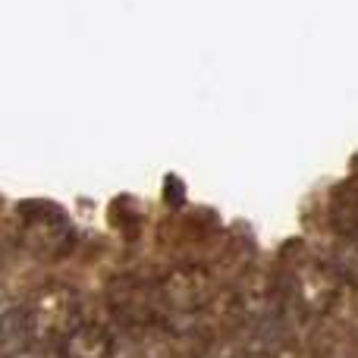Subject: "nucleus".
I'll use <instances>...</instances> for the list:
<instances>
[{"label": "nucleus", "instance_id": "obj_1", "mask_svg": "<svg viewBox=\"0 0 358 358\" xmlns=\"http://www.w3.org/2000/svg\"><path fill=\"white\" fill-rule=\"evenodd\" d=\"M107 305L129 327H151L164 315L161 283L138 273H120L107 283Z\"/></svg>", "mask_w": 358, "mask_h": 358}, {"label": "nucleus", "instance_id": "obj_2", "mask_svg": "<svg viewBox=\"0 0 358 358\" xmlns=\"http://www.w3.org/2000/svg\"><path fill=\"white\" fill-rule=\"evenodd\" d=\"M19 217H22V236L31 252L44 255V258H57V255H63L69 248L73 229H69L66 214L57 204L22 201L19 204Z\"/></svg>", "mask_w": 358, "mask_h": 358}, {"label": "nucleus", "instance_id": "obj_3", "mask_svg": "<svg viewBox=\"0 0 358 358\" xmlns=\"http://www.w3.org/2000/svg\"><path fill=\"white\" fill-rule=\"evenodd\" d=\"M161 296H164V311L173 317H192L195 321L201 308L210 302V277L201 267H176L161 280Z\"/></svg>", "mask_w": 358, "mask_h": 358}, {"label": "nucleus", "instance_id": "obj_4", "mask_svg": "<svg viewBox=\"0 0 358 358\" xmlns=\"http://www.w3.org/2000/svg\"><path fill=\"white\" fill-rule=\"evenodd\" d=\"M76 315H79V302H76L73 289H44L38 302L29 308V324H31V340H54L63 343V336L76 327Z\"/></svg>", "mask_w": 358, "mask_h": 358}, {"label": "nucleus", "instance_id": "obj_5", "mask_svg": "<svg viewBox=\"0 0 358 358\" xmlns=\"http://www.w3.org/2000/svg\"><path fill=\"white\" fill-rule=\"evenodd\" d=\"M113 340L107 334V327L94 321H79L60 343L63 358H110Z\"/></svg>", "mask_w": 358, "mask_h": 358}, {"label": "nucleus", "instance_id": "obj_6", "mask_svg": "<svg viewBox=\"0 0 358 358\" xmlns=\"http://www.w3.org/2000/svg\"><path fill=\"white\" fill-rule=\"evenodd\" d=\"M31 343L29 308L0 305V358H19Z\"/></svg>", "mask_w": 358, "mask_h": 358}, {"label": "nucleus", "instance_id": "obj_7", "mask_svg": "<svg viewBox=\"0 0 358 358\" xmlns=\"http://www.w3.org/2000/svg\"><path fill=\"white\" fill-rule=\"evenodd\" d=\"M330 223L343 239L358 242V179H349L330 198Z\"/></svg>", "mask_w": 358, "mask_h": 358}, {"label": "nucleus", "instance_id": "obj_8", "mask_svg": "<svg viewBox=\"0 0 358 358\" xmlns=\"http://www.w3.org/2000/svg\"><path fill=\"white\" fill-rule=\"evenodd\" d=\"M167 189H170V192H164V198H167L170 204H176V208H179V204L185 201V195H182V182H179L176 176H170V179H167Z\"/></svg>", "mask_w": 358, "mask_h": 358}]
</instances>
